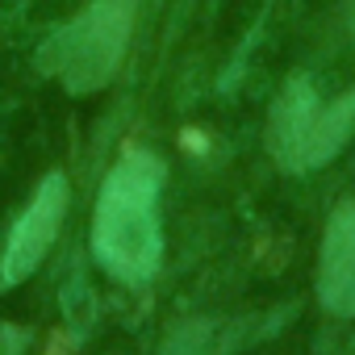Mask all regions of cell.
<instances>
[{
    "label": "cell",
    "mask_w": 355,
    "mask_h": 355,
    "mask_svg": "<svg viewBox=\"0 0 355 355\" xmlns=\"http://www.w3.org/2000/svg\"><path fill=\"white\" fill-rule=\"evenodd\" d=\"M159 189L163 163L142 146H130L105 175L92 214V247L96 259L121 280H146L159 268Z\"/></svg>",
    "instance_id": "6da1fadb"
},
{
    "label": "cell",
    "mask_w": 355,
    "mask_h": 355,
    "mask_svg": "<svg viewBox=\"0 0 355 355\" xmlns=\"http://www.w3.org/2000/svg\"><path fill=\"white\" fill-rule=\"evenodd\" d=\"M134 21H138V0H88L76 17H67L46 38L38 63L71 96L101 92L125 63Z\"/></svg>",
    "instance_id": "7a4b0ae2"
},
{
    "label": "cell",
    "mask_w": 355,
    "mask_h": 355,
    "mask_svg": "<svg viewBox=\"0 0 355 355\" xmlns=\"http://www.w3.org/2000/svg\"><path fill=\"white\" fill-rule=\"evenodd\" d=\"M351 130H355V88H347L330 105H318L313 84L305 76H293L272 105L268 146L284 171H313L343 150Z\"/></svg>",
    "instance_id": "3957f363"
},
{
    "label": "cell",
    "mask_w": 355,
    "mask_h": 355,
    "mask_svg": "<svg viewBox=\"0 0 355 355\" xmlns=\"http://www.w3.org/2000/svg\"><path fill=\"white\" fill-rule=\"evenodd\" d=\"M63 214H67V180L59 171H51L42 180V189L34 193L30 209L21 214V222L9 234L5 259H0V280H5V284H21L42 263V255L51 251V243H55V234L63 226Z\"/></svg>",
    "instance_id": "277c9868"
},
{
    "label": "cell",
    "mask_w": 355,
    "mask_h": 355,
    "mask_svg": "<svg viewBox=\"0 0 355 355\" xmlns=\"http://www.w3.org/2000/svg\"><path fill=\"white\" fill-rule=\"evenodd\" d=\"M318 293H322L326 309L355 318V201H343L326 226Z\"/></svg>",
    "instance_id": "5b68a950"
},
{
    "label": "cell",
    "mask_w": 355,
    "mask_h": 355,
    "mask_svg": "<svg viewBox=\"0 0 355 355\" xmlns=\"http://www.w3.org/2000/svg\"><path fill=\"white\" fill-rule=\"evenodd\" d=\"M351 26H355V21H351Z\"/></svg>",
    "instance_id": "8992f818"
}]
</instances>
